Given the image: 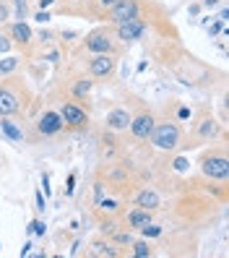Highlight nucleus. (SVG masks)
Returning a JSON list of instances; mask_svg holds the SVG:
<instances>
[{
    "instance_id": "1",
    "label": "nucleus",
    "mask_w": 229,
    "mask_h": 258,
    "mask_svg": "<svg viewBox=\"0 0 229 258\" xmlns=\"http://www.w3.org/2000/svg\"><path fill=\"white\" fill-rule=\"evenodd\" d=\"M148 139L157 149H175L180 144V128L175 123H162V125H157L154 131H151Z\"/></svg>"
},
{
    "instance_id": "2",
    "label": "nucleus",
    "mask_w": 229,
    "mask_h": 258,
    "mask_svg": "<svg viewBox=\"0 0 229 258\" xmlns=\"http://www.w3.org/2000/svg\"><path fill=\"white\" fill-rule=\"evenodd\" d=\"M110 19L115 24H125V21L138 19V3H135V0H117L110 11Z\"/></svg>"
},
{
    "instance_id": "3",
    "label": "nucleus",
    "mask_w": 229,
    "mask_h": 258,
    "mask_svg": "<svg viewBox=\"0 0 229 258\" xmlns=\"http://www.w3.org/2000/svg\"><path fill=\"white\" fill-rule=\"evenodd\" d=\"M203 172L208 177H213V180H226V175H229V159L224 154L203 159Z\"/></svg>"
},
{
    "instance_id": "4",
    "label": "nucleus",
    "mask_w": 229,
    "mask_h": 258,
    "mask_svg": "<svg viewBox=\"0 0 229 258\" xmlns=\"http://www.w3.org/2000/svg\"><path fill=\"white\" fill-rule=\"evenodd\" d=\"M91 76H97V79H104V76H110L112 71H115V57L110 55V52H102V55H97L94 60H91Z\"/></svg>"
},
{
    "instance_id": "5",
    "label": "nucleus",
    "mask_w": 229,
    "mask_h": 258,
    "mask_svg": "<svg viewBox=\"0 0 229 258\" xmlns=\"http://www.w3.org/2000/svg\"><path fill=\"white\" fill-rule=\"evenodd\" d=\"M143 32H146V24H143L141 19H133V21H125V24H117V37H120V39H125V42L138 39Z\"/></svg>"
},
{
    "instance_id": "6",
    "label": "nucleus",
    "mask_w": 229,
    "mask_h": 258,
    "mask_svg": "<svg viewBox=\"0 0 229 258\" xmlns=\"http://www.w3.org/2000/svg\"><path fill=\"white\" fill-rule=\"evenodd\" d=\"M130 131H133V136H135V139H148V136H151V131H154V117H151V115H138V117H135V120H130Z\"/></svg>"
},
{
    "instance_id": "7",
    "label": "nucleus",
    "mask_w": 229,
    "mask_h": 258,
    "mask_svg": "<svg viewBox=\"0 0 229 258\" xmlns=\"http://www.w3.org/2000/svg\"><path fill=\"white\" fill-rule=\"evenodd\" d=\"M60 117H63V123H68V125H73V128H81V125L86 123V112L79 107V104H63Z\"/></svg>"
},
{
    "instance_id": "8",
    "label": "nucleus",
    "mask_w": 229,
    "mask_h": 258,
    "mask_svg": "<svg viewBox=\"0 0 229 258\" xmlns=\"http://www.w3.org/2000/svg\"><path fill=\"white\" fill-rule=\"evenodd\" d=\"M60 128H63V117H60V112H44L39 117V133L55 136Z\"/></svg>"
},
{
    "instance_id": "9",
    "label": "nucleus",
    "mask_w": 229,
    "mask_h": 258,
    "mask_svg": "<svg viewBox=\"0 0 229 258\" xmlns=\"http://www.w3.org/2000/svg\"><path fill=\"white\" fill-rule=\"evenodd\" d=\"M107 125H110L112 131H123V128H128V125H130V115H128V110H123V107L112 110L110 115H107Z\"/></svg>"
},
{
    "instance_id": "10",
    "label": "nucleus",
    "mask_w": 229,
    "mask_h": 258,
    "mask_svg": "<svg viewBox=\"0 0 229 258\" xmlns=\"http://www.w3.org/2000/svg\"><path fill=\"white\" fill-rule=\"evenodd\" d=\"M86 47H89L91 52L102 55V52H112V42H110V37H104V34H91V37L86 39Z\"/></svg>"
},
{
    "instance_id": "11",
    "label": "nucleus",
    "mask_w": 229,
    "mask_h": 258,
    "mask_svg": "<svg viewBox=\"0 0 229 258\" xmlns=\"http://www.w3.org/2000/svg\"><path fill=\"white\" fill-rule=\"evenodd\" d=\"M19 110V99L13 97V92H8V89H0V115H13Z\"/></svg>"
},
{
    "instance_id": "12",
    "label": "nucleus",
    "mask_w": 229,
    "mask_h": 258,
    "mask_svg": "<svg viewBox=\"0 0 229 258\" xmlns=\"http://www.w3.org/2000/svg\"><path fill=\"white\" fill-rule=\"evenodd\" d=\"M151 222V209H133L130 214H128V224L130 227H135V230H141L143 224H148Z\"/></svg>"
},
{
    "instance_id": "13",
    "label": "nucleus",
    "mask_w": 229,
    "mask_h": 258,
    "mask_svg": "<svg viewBox=\"0 0 229 258\" xmlns=\"http://www.w3.org/2000/svg\"><path fill=\"white\" fill-rule=\"evenodd\" d=\"M135 204H138L141 209H157L159 206V193L157 190H141L138 196H135Z\"/></svg>"
},
{
    "instance_id": "14",
    "label": "nucleus",
    "mask_w": 229,
    "mask_h": 258,
    "mask_svg": "<svg viewBox=\"0 0 229 258\" xmlns=\"http://www.w3.org/2000/svg\"><path fill=\"white\" fill-rule=\"evenodd\" d=\"M11 34L16 37V42H21V44H29V39H32V29H29L24 21H19V24H13Z\"/></svg>"
},
{
    "instance_id": "15",
    "label": "nucleus",
    "mask_w": 229,
    "mask_h": 258,
    "mask_svg": "<svg viewBox=\"0 0 229 258\" xmlns=\"http://www.w3.org/2000/svg\"><path fill=\"white\" fill-rule=\"evenodd\" d=\"M0 128H3V133L8 136L11 141H24V133H21L16 125H13L11 120H6V117H3V120H0Z\"/></svg>"
},
{
    "instance_id": "16",
    "label": "nucleus",
    "mask_w": 229,
    "mask_h": 258,
    "mask_svg": "<svg viewBox=\"0 0 229 258\" xmlns=\"http://www.w3.org/2000/svg\"><path fill=\"white\" fill-rule=\"evenodd\" d=\"M201 136H203V139H216V136H219V125L213 123V120H203Z\"/></svg>"
},
{
    "instance_id": "17",
    "label": "nucleus",
    "mask_w": 229,
    "mask_h": 258,
    "mask_svg": "<svg viewBox=\"0 0 229 258\" xmlns=\"http://www.w3.org/2000/svg\"><path fill=\"white\" fill-rule=\"evenodd\" d=\"M16 66H19V57H6V60H0V76L11 73Z\"/></svg>"
},
{
    "instance_id": "18",
    "label": "nucleus",
    "mask_w": 229,
    "mask_h": 258,
    "mask_svg": "<svg viewBox=\"0 0 229 258\" xmlns=\"http://www.w3.org/2000/svg\"><path fill=\"white\" fill-rule=\"evenodd\" d=\"M89 92H91V81H79V84H75V89H73V94L79 97V99L86 97Z\"/></svg>"
},
{
    "instance_id": "19",
    "label": "nucleus",
    "mask_w": 229,
    "mask_h": 258,
    "mask_svg": "<svg viewBox=\"0 0 229 258\" xmlns=\"http://www.w3.org/2000/svg\"><path fill=\"white\" fill-rule=\"evenodd\" d=\"M29 232H32V235H44V232H47V227H44V222H39V219H34L32 224H29Z\"/></svg>"
},
{
    "instance_id": "20",
    "label": "nucleus",
    "mask_w": 229,
    "mask_h": 258,
    "mask_svg": "<svg viewBox=\"0 0 229 258\" xmlns=\"http://www.w3.org/2000/svg\"><path fill=\"white\" fill-rule=\"evenodd\" d=\"M141 230H143V235H146V237H157V235H162V227L151 224V222H148V224H143Z\"/></svg>"
},
{
    "instance_id": "21",
    "label": "nucleus",
    "mask_w": 229,
    "mask_h": 258,
    "mask_svg": "<svg viewBox=\"0 0 229 258\" xmlns=\"http://www.w3.org/2000/svg\"><path fill=\"white\" fill-rule=\"evenodd\" d=\"M94 255H115V250L110 245H104V242H97V245H94Z\"/></svg>"
},
{
    "instance_id": "22",
    "label": "nucleus",
    "mask_w": 229,
    "mask_h": 258,
    "mask_svg": "<svg viewBox=\"0 0 229 258\" xmlns=\"http://www.w3.org/2000/svg\"><path fill=\"white\" fill-rule=\"evenodd\" d=\"M133 253L138 255V258H146V255H148V245H146L143 240H141V242H135V245H133Z\"/></svg>"
},
{
    "instance_id": "23",
    "label": "nucleus",
    "mask_w": 229,
    "mask_h": 258,
    "mask_svg": "<svg viewBox=\"0 0 229 258\" xmlns=\"http://www.w3.org/2000/svg\"><path fill=\"white\" fill-rule=\"evenodd\" d=\"M73 188H75V175L70 172L68 175V185H65V196H73Z\"/></svg>"
},
{
    "instance_id": "24",
    "label": "nucleus",
    "mask_w": 229,
    "mask_h": 258,
    "mask_svg": "<svg viewBox=\"0 0 229 258\" xmlns=\"http://www.w3.org/2000/svg\"><path fill=\"white\" fill-rule=\"evenodd\" d=\"M34 204H37V206H34L37 211H44V196H42L39 190H37V196H34Z\"/></svg>"
},
{
    "instance_id": "25",
    "label": "nucleus",
    "mask_w": 229,
    "mask_h": 258,
    "mask_svg": "<svg viewBox=\"0 0 229 258\" xmlns=\"http://www.w3.org/2000/svg\"><path fill=\"white\" fill-rule=\"evenodd\" d=\"M16 11H19V19L26 16V0H16Z\"/></svg>"
},
{
    "instance_id": "26",
    "label": "nucleus",
    "mask_w": 229,
    "mask_h": 258,
    "mask_svg": "<svg viewBox=\"0 0 229 258\" xmlns=\"http://www.w3.org/2000/svg\"><path fill=\"white\" fill-rule=\"evenodd\" d=\"M6 19H8V6L3 3V0H0V24H3Z\"/></svg>"
},
{
    "instance_id": "27",
    "label": "nucleus",
    "mask_w": 229,
    "mask_h": 258,
    "mask_svg": "<svg viewBox=\"0 0 229 258\" xmlns=\"http://www.w3.org/2000/svg\"><path fill=\"white\" fill-rule=\"evenodd\" d=\"M34 19H37L39 24H44V21H50V13H47V11H39V13H37Z\"/></svg>"
},
{
    "instance_id": "28",
    "label": "nucleus",
    "mask_w": 229,
    "mask_h": 258,
    "mask_svg": "<svg viewBox=\"0 0 229 258\" xmlns=\"http://www.w3.org/2000/svg\"><path fill=\"white\" fill-rule=\"evenodd\" d=\"M115 240L120 242V245H125V242H133V237H130V235H125V232H123V235H117Z\"/></svg>"
},
{
    "instance_id": "29",
    "label": "nucleus",
    "mask_w": 229,
    "mask_h": 258,
    "mask_svg": "<svg viewBox=\"0 0 229 258\" xmlns=\"http://www.w3.org/2000/svg\"><path fill=\"white\" fill-rule=\"evenodd\" d=\"M8 50H11V42L6 37H0V52H8Z\"/></svg>"
},
{
    "instance_id": "30",
    "label": "nucleus",
    "mask_w": 229,
    "mask_h": 258,
    "mask_svg": "<svg viewBox=\"0 0 229 258\" xmlns=\"http://www.w3.org/2000/svg\"><path fill=\"white\" fill-rule=\"evenodd\" d=\"M99 206H102V209H107V211H115V209H117V204H115V201H102Z\"/></svg>"
},
{
    "instance_id": "31",
    "label": "nucleus",
    "mask_w": 229,
    "mask_h": 258,
    "mask_svg": "<svg viewBox=\"0 0 229 258\" xmlns=\"http://www.w3.org/2000/svg\"><path fill=\"white\" fill-rule=\"evenodd\" d=\"M221 26H224V21H221V24H213V26L208 29V34H211V37H213V34H219V32H221Z\"/></svg>"
},
{
    "instance_id": "32",
    "label": "nucleus",
    "mask_w": 229,
    "mask_h": 258,
    "mask_svg": "<svg viewBox=\"0 0 229 258\" xmlns=\"http://www.w3.org/2000/svg\"><path fill=\"white\" fill-rule=\"evenodd\" d=\"M42 185H44V196L50 193V177L47 175H42Z\"/></svg>"
},
{
    "instance_id": "33",
    "label": "nucleus",
    "mask_w": 229,
    "mask_h": 258,
    "mask_svg": "<svg viewBox=\"0 0 229 258\" xmlns=\"http://www.w3.org/2000/svg\"><path fill=\"white\" fill-rule=\"evenodd\" d=\"M52 3H55V0H39V8H42V11H47Z\"/></svg>"
},
{
    "instance_id": "34",
    "label": "nucleus",
    "mask_w": 229,
    "mask_h": 258,
    "mask_svg": "<svg viewBox=\"0 0 229 258\" xmlns=\"http://www.w3.org/2000/svg\"><path fill=\"white\" fill-rule=\"evenodd\" d=\"M177 115H180V120H185V117H190V110H188V107H180Z\"/></svg>"
},
{
    "instance_id": "35",
    "label": "nucleus",
    "mask_w": 229,
    "mask_h": 258,
    "mask_svg": "<svg viewBox=\"0 0 229 258\" xmlns=\"http://www.w3.org/2000/svg\"><path fill=\"white\" fill-rule=\"evenodd\" d=\"M97 3H99V6H104V8H107V6H110V8H112V6L117 3V0H97Z\"/></svg>"
},
{
    "instance_id": "36",
    "label": "nucleus",
    "mask_w": 229,
    "mask_h": 258,
    "mask_svg": "<svg viewBox=\"0 0 229 258\" xmlns=\"http://www.w3.org/2000/svg\"><path fill=\"white\" fill-rule=\"evenodd\" d=\"M203 6H206V8H216V0H206Z\"/></svg>"
}]
</instances>
